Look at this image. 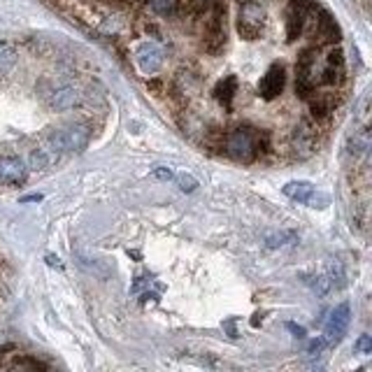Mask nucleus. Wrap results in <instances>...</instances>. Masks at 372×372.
I'll use <instances>...</instances> for the list:
<instances>
[{"label": "nucleus", "mask_w": 372, "mask_h": 372, "mask_svg": "<svg viewBox=\"0 0 372 372\" xmlns=\"http://www.w3.org/2000/svg\"><path fill=\"white\" fill-rule=\"evenodd\" d=\"M256 136H258V126L251 124H240L235 128L224 131V147L221 154L228 156L231 161L251 165L258 161V149H256Z\"/></svg>", "instance_id": "obj_1"}, {"label": "nucleus", "mask_w": 372, "mask_h": 372, "mask_svg": "<svg viewBox=\"0 0 372 372\" xmlns=\"http://www.w3.org/2000/svg\"><path fill=\"white\" fill-rule=\"evenodd\" d=\"M321 128L316 126L314 119L310 116H300L298 124L294 126V131L289 133V152L296 161H305V158L314 156L319 152L321 145Z\"/></svg>", "instance_id": "obj_2"}, {"label": "nucleus", "mask_w": 372, "mask_h": 372, "mask_svg": "<svg viewBox=\"0 0 372 372\" xmlns=\"http://www.w3.org/2000/svg\"><path fill=\"white\" fill-rule=\"evenodd\" d=\"M93 131L84 124H73L66 128H56L47 136V149H52L54 154H75L91 142Z\"/></svg>", "instance_id": "obj_3"}, {"label": "nucleus", "mask_w": 372, "mask_h": 372, "mask_svg": "<svg viewBox=\"0 0 372 372\" xmlns=\"http://www.w3.org/2000/svg\"><path fill=\"white\" fill-rule=\"evenodd\" d=\"M344 93L340 91H314V96L307 102V116L314 119L316 126L321 128V133H326L333 124L337 107L342 105Z\"/></svg>", "instance_id": "obj_4"}, {"label": "nucleus", "mask_w": 372, "mask_h": 372, "mask_svg": "<svg viewBox=\"0 0 372 372\" xmlns=\"http://www.w3.org/2000/svg\"><path fill=\"white\" fill-rule=\"evenodd\" d=\"M263 23H265V7L258 0H244L237 14V33L244 40H256L263 33Z\"/></svg>", "instance_id": "obj_5"}, {"label": "nucleus", "mask_w": 372, "mask_h": 372, "mask_svg": "<svg viewBox=\"0 0 372 372\" xmlns=\"http://www.w3.org/2000/svg\"><path fill=\"white\" fill-rule=\"evenodd\" d=\"M287 84H289L287 68L280 66V63H272V66L265 70V75L258 79V96L265 102H272L282 96Z\"/></svg>", "instance_id": "obj_6"}, {"label": "nucleus", "mask_w": 372, "mask_h": 372, "mask_svg": "<svg viewBox=\"0 0 372 372\" xmlns=\"http://www.w3.org/2000/svg\"><path fill=\"white\" fill-rule=\"evenodd\" d=\"M349 321H352V307H349V303L337 305L335 310L330 312L326 326H323V340H326V344H337L340 340L344 337L347 328H349Z\"/></svg>", "instance_id": "obj_7"}, {"label": "nucleus", "mask_w": 372, "mask_h": 372, "mask_svg": "<svg viewBox=\"0 0 372 372\" xmlns=\"http://www.w3.org/2000/svg\"><path fill=\"white\" fill-rule=\"evenodd\" d=\"M28 179V165L19 156H0V184L21 186Z\"/></svg>", "instance_id": "obj_8"}, {"label": "nucleus", "mask_w": 372, "mask_h": 372, "mask_svg": "<svg viewBox=\"0 0 372 372\" xmlns=\"http://www.w3.org/2000/svg\"><path fill=\"white\" fill-rule=\"evenodd\" d=\"M136 63L140 68V73L145 75H156L163 68V52L158 49V44L145 42L136 49Z\"/></svg>", "instance_id": "obj_9"}, {"label": "nucleus", "mask_w": 372, "mask_h": 372, "mask_svg": "<svg viewBox=\"0 0 372 372\" xmlns=\"http://www.w3.org/2000/svg\"><path fill=\"white\" fill-rule=\"evenodd\" d=\"M44 98H47V105L52 109H56V112H68V109H73L79 102V93L75 86L63 84V86H56V89H52L49 93H44Z\"/></svg>", "instance_id": "obj_10"}, {"label": "nucleus", "mask_w": 372, "mask_h": 372, "mask_svg": "<svg viewBox=\"0 0 372 372\" xmlns=\"http://www.w3.org/2000/svg\"><path fill=\"white\" fill-rule=\"evenodd\" d=\"M237 89H240V82H237L235 75H226L224 79H219L215 91H212V98H215L226 112H233L235 107V96H237Z\"/></svg>", "instance_id": "obj_11"}, {"label": "nucleus", "mask_w": 372, "mask_h": 372, "mask_svg": "<svg viewBox=\"0 0 372 372\" xmlns=\"http://www.w3.org/2000/svg\"><path fill=\"white\" fill-rule=\"evenodd\" d=\"M316 59H319V47L316 44H307L298 52L294 73L296 77H312L314 79V68H316Z\"/></svg>", "instance_id": "obj_12"}, {"label": "nucleus", "mask_w": 372, "mask_h": 372, "mask_svg": "<svg viewBox=\"0 0 372 372\" xmlns=\"http://www.w3.org/2000/svg\"><path fill=\"white\" fill-rule=\"evenodd\" d=\"M284 196H289L291 200H296V203H307V198H310L316 188L312 181H305V179H298V181H289V184H284Z\"/></svg>", "instance_id": "obj_13"}, {"label": "nucleus", "mask_w": 372, "mask_h": 372, "mask_svg": "<svg viewBox=\"0 0 372 372\" xmlns=\"http://www.w3.org/2000/svg\"><path fill=\"white\" fill-rule=\"evenodd\" d=\"M54 161H59V154L47 147H37L28 154V170H47Z\"/></svg>", "instance_id": "obj_14"}, {"label": "nucleus", "mask_w": 372, "mask_h": 372, "mask_svg": "<svg viewBox=\"0 0 372 372\" xmlns=\"http://www.w3.org/2000/svg\"><path fill=\"white\" fill-rule=\"evenodd\" d=\"M142 5H147L158 17H175L177 12V0H142Z\"/></svg>", "instance_id": "obj_15"}, {"label": "nucleus", "mask_w": 372, "mask_h": 372, "mask_svg": "<svg viewBox=\"0 0 372 372\" xmlns=\"http://www.w3.org/2000/svg\"><path fill=\"white\" fill-rule=\"evenodd\" d=\"M298 233L296 231H280V233H268L265 237V247L277 249V247H287V244H296Z\"/></svg>", "instance_id": "obj_16"}, {"label": "nucleus", "mask_w": 372, "mask_h": 372, "mask_svg": "<svg viewBox=\"0 0 372 372\" xmlns=\"http://www.w3.org/2000/svg\"><path fill=\"white\" fill-rule=\"evenodd\" d=\"M294 91H296L298 100H310L314 96V91H316V82L312 77H296Z\"/></svg>", "instance_id": "obj_17"}, {"label": "nucleus", "mask_w": 372, "mask_h": 372, "mask_svg": "<svg viewBox=\"0 0 372 372\" xmlns=\"http://www.w3.org/2000/svg\"><path fill=\"white\" fill-rule=\"evenodd\" d=\"M10 368H19V370H47V368H49V363L37 361V359H33V356H17V359L10 363Z\"/></svg>", "instance_id": "obj_18"}, {"label": "nucleus", "mask_w": 372, "mask_h": 372, "mask_svg": "<svg viewBox=\"0 0 372 372\" xmlns=\"http://www.w3.org/2000/svg\"><path fill=\"white\" fill-rule=\"evenodd\" d=\"M326 277L330 280V287H333V289H342L344 287V277H347L342 263H340V260H333V263L328 265Z\"/></svg>", "instance_id": "obj_19"}, {"label": "nucleus", "mask_w": 372, "mask_h": 372, "mask_svg": "<svg viewBox=\"0 0 372 372\" xmlns=\"http://www.w3.org/2000/svg\"><path fill=\"white\" fill-rule=\"evenodd\" d=\"M323 63H328V66H335V68H344V54L340 49L337 44H330L328 52L323 54Z\"/></svg>", "instance_id": "obj_20"}, {"label": "nucleus", "mask_w": 372, "mask_h": 372, "mask_svg": "<svg viewBox=\"0 0 372 372\" xmlns=\"http://www.w3.org/2000/svg\"><path fill=\"white\" fill-rule=\"evenodd\" d=\"M175 179H177V184H179V188H181L184 193H193V191H196L198 179H196L193 175H175Z\"/></svg>", "instance_id": "obj_21"}, {"label": "nucleus", "mask_w": 372, "mask_h": 372, "mask_svg": "<svg viewBox=\"0 0 372 372\" xmlns=\"http://www.w3.org/2000/svg\"><path fill=\"white\" fill-rule=\"evenodd\" d=\"M330 203V198L326 196V193H319V191H314L310 198H307V203L305 205H310V208H319V210H323L326 205Z\"/></svg>", "instance_id": "obj_22"}, {"label": "nucleus", "mask_w": 372, "mask_h": 372, "mask_svg": "<svg viewBox=\"0 0 372 372\" xmlns=\"http://www.w3.org/2000/svg\"><path fill=\"white\" fill-rule=\"evenodd\" d=\"M356 352L359 354H372V337L361 335L359 340H356Z\"/></svg>", "instance_id": "obj_23"}, {"label": "nucleus", "mask_w": 372, "mask_h": 372, "mask_svg": "<svg viewBox=\"0 0 372 372\" xmlns=\"http://www.w3.org/2000/svg\"><path fill=\"white\" fill-rule=\"evenodd\" d=\"M165 86H168V82H165V79H149V82H147V89L152 91V93H156V96H163Z\"/></svg>", "instance_id": "obj_24"}, {"label": "nucleus", "mask_w": 372, "mask_h": 372, "mask_svg": "<svg viewBox=\"0 0 372 372\" xmlns=\"http://www.w3.org/2000/svg\"><path fill=\"white\" fill-rule=\"evenodd\" d=\"M323 349H326V340L323 337H314L310 344H307V354H312V356H319Z\"/></svg>", "instance_id": "obj_25"}, {"label": "nucleus", "mask_w": 372, "mask_h": 372, "mask_svg": "<svg viewBox=\"0 0 372 372\" xmlns=\"http://www.w3.org/2000/svg\"><path fill=\"white\" fill-rule=\"evenodd\" d=\"M152 177L154 179H161V181H170V179H175V172H172L170 168H156L152 172Z\"/></svg>", "instance_id": "obj_26"}, {"label": "nucleus", "mask_w": 372, "mask_h": 372, "mask_svg": "<svg viewBox=\"0 0 372 372\" xmlns=\"http://www.w3.org/2000/svg\"><path fill=\"white\" fill-rule=\"evenodd\" d=\"M287 328L291 330V333H294V337H298V340H300V337H305V328H303V326H296L294 321H289V323H287Z\"/></svg>", "instance_id": "obj_27"}, {"label": "nucleus", "mask_w": 372, "mask_h": 372, "mask_svg": "<svg viewBox=\"0 0 372 372\" xmlns=\"http://www.w3.org/2000/svg\"><path fill=\"white\" fill-rule=\"evenodd\" d=\"M47 263H49L52 268H59V270H61V268H63V263H61V258H59V256H54V254H47Z\"/></svg>", "instance_id": "obj_28"}, {"label": "nucleus", "mask_w": 372, "mask_h": 372, "mask_svg": "<svg viewBox=\"0 0 372 372\" xmlns=\"http://www.w3.org/2000/svg\"><path fill=\"white\" fill-rule=\"evenodd\" d=\"M40 200H42V196H40V193H33V196L21 198V203H40Z\"/></svg>", "instance_id": "obj_29"}, {"label": "nucleus", "mask_w": 372, "mask_h": 372, "mask_svg": "<svg viewBox=\"0 0 372 372\" xmlns=\"http://www.w3.org/2000/svg\"><path fill=\"white\" fill-rule=\"evenodd\" d=\"M205 3H212V0H205Z\"/></svg>", "instance_id": "obj_30"}, {"label": "nucleus", "mask_w": 372, "mask_h": 372, "mask_svg": "<svg viewBox=\"0 0 372 372\" xmlns=\"http://www.w3.org/2000/svg\"><path fill=\"white\" fill-rule=\"evenodd\" d=\"M240 3H242V0H240Z\"/></svg>", "instance_id": "obj_31"}]
</instances>
